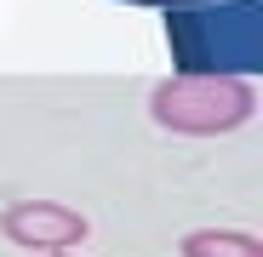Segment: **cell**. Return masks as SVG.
<instances>
[{"mask_svg":"<svg viewBox=\"0 0 263 257\" xmlns=\"http://www.w3.org/2000/svg\"><path fill=\"white\" fill-rule=\"evenodd\" d=\"M0 229H6V240H17L29 251H63V246L86 240V218L58 200H17V206H6Z\"/></svg>","mask_w":263,"mask_h":257,"instance_id":"2","label":"cell"},{"mask_svg":"<svg viewBox=\"0 0 263 257\" xmlns=\"http://www.w3.org/2000/svg\"><path fill=\"white\" fill-rule=\"evenodd\" d=\"M252 86L235 74H178L155 86L149 114L166 126V132H183V137H217V132H235V126L252 120Z\"/></svg>","mask_w":263,"mask_h":257,"instance_id":"1","label":"cell"},{"mask_svg":"<svg viewBox=\"0 0 263 257\" xmlns=\"http://www.w3.org/2000/svg\"><path fill=\"white\" fill-rule=\"evenodd\" d=\"M183 257H263V240L240 229H195L183 234Z\"/></svg>","mask_w":263,"mask_h":257,"instance_id":"3","label":"cell"},{"mask_svg":"<svg viewBox=\"0 0 263 257\" xmlns=\"http://www.w3.org/2000/svg\"><path fill=\"white\" fill-rule=\"evenodd\" d=\"M46 257H63V251H46Z\"/></svg>","mask_w":263,"mask_h":257,"instance_id":"4","label":"cell"}]
</instances>
